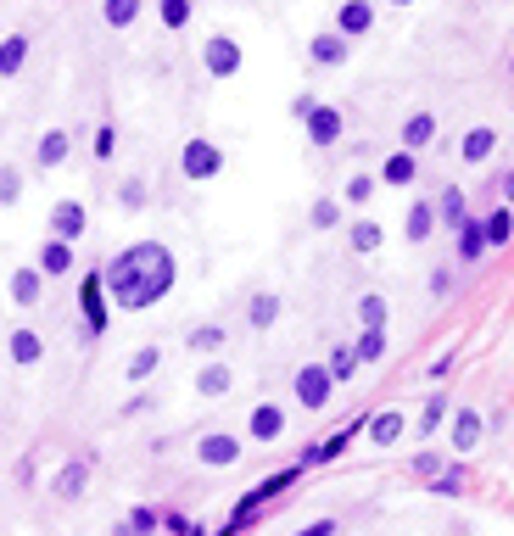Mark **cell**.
I'll list each match as a JSON object with an SVG mask.
<instances>
[{
    "mask_svg": "<svg viewBox=\"0 0 514 536\" xmlns=\"http://www.w3.org/2000/svg\"><path fill=\"white\" fill-rule=\"evenodd\" d=\"M447 419V397H425V408H420V436H430Z\"/></svg>",
    "mask_w": 514,
    "mask_h": 536,
    "instance_id": "cell-36",
    "label": "cell"
},
{
    "mask_svg": "<svg viewBox=\"0 0 514 536\" xmlns=\"http://www.w3.org/2000/svg\"><path fill=\"white\" fill-rule=\"evenodd\" d=\"M162 23H168V28H184V23H191V0H162Z\"/></svg>",
    "mask_w": 514,
    "mask_h": 536,
    "instance_id": "cell-39",
    "label": "cell"
},
{
    "mask_svg": "<svg viewBox=\"0 0 514 536\" xmlns=\"http://www.w3.org/2000/svg\"><path fill=\"white\" fill-rule=\"evenodd\" d=\"M492 151H498V129H469V134L459 140V157H464V162H486Z\"/></svg>",
    "mask_w": 514,
    "mask_h": 536,
    "instance_id": "cell-17",
    "label": "cell"
},
{
    "mask_svg": "<svg viewBox=\"0 0 514 536\" xmlns=\"http://www.w3.org/2000/svg\"><path fill=\"white\" fill-rule=\"evenodd\" d=\"M17 191H23V184H17V174L0 168V201H17Z\"/></svg>",
    "mask_w": 514,
    "mask_h": 536,
    "instance_id": "cell-43",
    "label": "cell"
},
{
    "mask_svg": "<svg viewBox=\"0 0 514 536\" xmlns=\"http://www.w3.org/2000/svg\"><path fill=\"white\" fill-rule=\"evenodd\" d=\"M336 223H341L336 196H319V201H314V230H336Z\"/></svg>",
    "mask_w": 514,
    "mask_h": 536,
    "instance_id": "cell-37",
    "label": "cell"
},
{
    "mask_svg": "<svg viewBox=\"0 0 514 536\" xmlns=\"http://www.w3.org/2000/svg\"><path fill=\"white\" fill-rule=\"evenodd\" d=\"M430 207H436V213L459 230V223H464V191H442V201H430Z\"/></svg>",
    "mask_w": 514,
    "mask_h": 536,
    "instance_id": "cell-33",
    "label": "cell"
},
{
    "mask_svg": "<svg viewBox=\"0 0 514 536\" xmlns=\"http://www.w3.org/2000/svg\"><path fill=\"white\" fill-rule=\"evenodd\" d=\"M85 475H90V464L85 459H73V464H61L56 469V481H51V491H56V498H85Z\"/></svg>",
    "mask_w": 514,
    "mask_h": 536,
    "instance_id": "cell-10",
    "label": "cell"
},
{
    "mask_svg": "<svg viewBox=\"0 0 514 536\" xmlns=\"http://www.w3.org/2000/svg\"><path fill=\"white\" fill-rule=\"evenodd\" d=\"M386 6H414V0H386Z\"/></svg>",
    "mask_w": 514,
    "mask_h": 536,
    "instance_id": "cell-49",
    "label": "cell"
},
{
    "mask_svg": "<svg viewBox=\"0 0 514 536\" xmlns=\"http://www.w3.org/2000/svg\"><path fill=\"white\" fill-rule=\"evenodd\" d=\"M314 107H319V101H314V95H307V90H302V95L291 101V112H297V118H307V112H314Z\"/></svg>",
    "mask_w": 514,
    "mask_h": 536,
    "instance_id": "cell-47",
    "label": "cell"
},
{
    "mask_svg": "<svg viewBox=\"0 0 514 536\" xmlns=\"http://www.w3.org/2000/svg\"><path fill=\"white\" fill-rule=\"evenodd\" d=\"M386 313H392V307H386V296H375V291H369V296L358 302V319H363V329H386Z\"/></svg>",
    "mask_w": 514,
    "mask_h": 536,
    "instance_id": "cell-30",
    "label": "cell"
},
{
    "mask_svg": "<svg viewBox=\"0 0 514 536\" xmlns=\"http://www.w3.org/2000/svg\"><path fill=\"white\" fill-rule=\"evenodd\" d=\"M23 61H29V39L23 34L0 39V78H17V73H23Z\"/></svg>",
    "mask_w": 514,
    "mask_h": 536,
    "instance_id": "cell-19",
    "label": "cell"
},
{
    "mask_svg": "<svg viewBox=\"0 0 514 536\" xmlns=\"http://www.w3.org/2000/svg\"><path fill=\"white\" fill-rule=\"evenodd\" d=\"M297 536H336V520H314V525H302Z\"/></svg>",
    "mask_w": 514,
    "mask_h": 536,
    "instance_id": "cell-46",
    "label": "cell"
},
{
    "mask_svg": "<svg viewBox=\"0 0 514 536\" xmlns=\"http://www.w3.org/2000/svg\"><path fill=\"white\" fill-rule=\"evenodd\" d=\"M179 168H184V179H218V168H224V151L213 146V140H184V151H179Z\"/></svg>",
    "mask_w": 514,
    "mask_h": 536,
    "instance_id": "cell-2",
    "label": "cell"
},
{
    "mask_svg": "<svg viewBox=\"0 0 514 536\" xmlns=\"http://www.w3.org/2000/svg\"><path fill=\"white\" fill-rule=\"evenodd\" d=\"M430 230H436V207H430V201H414V207H408V240H430Z\"/></svg>",
    "mask_w": 514,
    "mask_h": 536,
    "instance_id": "cell-22",
    "label": "cell"
},
{
    "mask_svg": "<svg viewBox=\"0 0 514 536\" xmlns=\"http://www.w3.org/2000/svg\"><path fill=\"white\" fill-rule=\"evenodd\" d=\"M39 280H45L39 268H17V274H12V296H17V307H34V302H39Z\"/></svg>",
    "mask_w": 514,
    "mask_h": 536,
    "instance_id": "cell-25",
    "label": "cell"
},
{
    "mask_svg": "<svg viewBox=\"0 0 514 536\" xmlns=\"http://www.w3.org/2000/svg\"><path fill=\"white\" fill-rule=\"evenodd\" d=\"M68 151H73V134H68V129H45V134H39V168L68 162Z\"/></svg>",
    "mask_w": 514,
    "mask_h": 536,
    "instance_id": "cell-13",
    "label": "cell"
},
{
    "mask_svg": "<svg viewBox=\"0 0 514 536\" xmlns=\"http://www.w3.org/2000/svg\"><path fill=\"white\" fill-rule=\"evenodd\" d=\"M39 358H45V341H39L34 329H12V363L17 369H34Z\"/></svg>",
    "mask_w": 514,
    "mask_h": 536,
    "instance_id": "cell-15",
    "label": "cell"
},
{
    "mask_svg": "<svg viewBox=\"0 0 514 536\" xmlns=\"http://www.w3.org/2000/svg\"><path fill=\"white\" fill-rule=\"evenodd\" d=\"M347 240H353V252H380L386 230H380V223H369V218H358L353 230H347Z\"/></svg>",
    "mask_w": 514,
    "mask_h": 536,
    "instance_id": "cell-27",
    "label": "cell"
},
{
    "mask_svg": "<svg viewBox=\"0 0 514 536\" xmlns=\"http://www.w3.org/2000/svg\"><path fill=\"white\" fill-rule=\"evenodd\" d=\"M201 61H208V73H213V78H230V73H241V61H246V51L235 45L230 34H213L208 45H201Z\"/></svg>",
    "mask_w": 514,
    "mask_h": 536,
    "instance_id": "cell-4",
    "label": "cell"
},
{
    "mask_svg": "<svg viewBox=\"0 0 514 536\" xmlns=\"http://www.w3.org/2000/svg\"><path fill=\"white\" fill-rule=\"evenodd\" d=\"M157 525H162V514H157V508H135V514H129V531H135V536H151Z\"/></svg>",
    "mask_w": 514,
    "mask_h": 536,
    "instance_id": "cell-40",
    "label": "cell"
},
{
    "mask_svg": "<svg viewBox=\"0 0 514 536\" xmlns=\"http://www.w3.org/2000/svg\"><path fill=\"white\" fill-rule=\"evenodd\" d=\"M307 56H314L319 68H341V61H347V39H341V34H314Z\"/></svg>",
    "mask_w": 514,
    "mask_h": 536,
    "instance_id": "cell-16",
    "label": "cell"
},
{
    "mask_svg": "<svg viewBox=\"0 0 514 536\" xmlns=\"http://www.w3.org/2000/svg\"><path fill=\"white\" fill-rule=\"evenodd\" d=\"M118 151V129L107 123V129H95V157H112Z\"/></svg>",
    "mask_w": 514,
    "mask_h": 536,
    "instance_id": "cell-42",
    "label": "cell"
},
{
    "mask_svg": "<svg viewBox=\"0 0 514 536\" xmlns=\"http://www.w3.org/2000/svg\"><path fill=\"white\" fill-rule=\"evenodd\" d=\"M353 358H358V363H380V358H386V329H363L358 346H353Z\"/></svg>",
    "mask_w": 514,
    "mask_h": 536,
    "instance_id": "cell-29",
    "label": "cell"
},
{
    "mask_svg": "<svg viewBox=\"0 0 514 536\" xmlns=\"http://www.w3.org/2000/svg\"><path fill=\"white\" fill-rule=\"evenodd\" d=\"M157 363H162V346H140V353L129 358V380H146Z\"/></svg>",
    "mask_w": 514,
    "mask_h": 536,
    "instance_id": "cell-34",
    "label": "cell"
},
{
    "mask_svg": "<svg viewBox=\"0 0 514 536\" xmlns=\"http://www.w3.org/2000/svg\"><path fill=\"white\" fill-rule=\"evenodd\" d=\"M481 235H486V246H503L514 235V207H498L492 218H481Z\"/></svg>",
    "mask_w": 514,
    "mask_h": 536,
    "instance_id": "cell-26",
    "label": "cell"
},
{
    "mask_svg": "<svg viewBox=\"0 0 514 536\" xmlns=\"http://www.w3.org/2000/svg\"><path fill=\"white\" fill-rule=\"evenodd\" d=\"M481 252H486V235H481V223H476V218H464V223H459V257H464L469 268H476V257H481Z\"/></svg>",
    "mask_w": 514,
    "mask_h": 536,
    "instance_id": "cell-23",
    "label": "cell"
},
{
    "mask_svg": "<svg viewBox=\"0 0 514 536\" xmlns=\"http://www.w3.org/2000/svg\"><path fill=\"white\" fill-rule=\"evenodd\" d=\"M184 341H191V353H218V346H224V329L218 324H196Z\"/></svg>",
    "mask_w": 514,
    "mask_h": 536,
    "instance_id": "cell-32",
    "label": "cell"
},
{
    "mask_svg": "<svg viewBox=\"0 0 514 536\" xmlns=\"http://www.w3.org/2000/svg\"><path fill=\"white\" fill-rule=\"evenodd\" d=\"M101 17H107V28H129L140 17V0H101Z\"/></svg>",
    "mask_w": 514,
    "mask_h": 536,
    "instance_id": "cell-28",
    "label": "cell"
},
{
    "mask_svg": "<svg viewBox=\"0 0 514 536\" xmlns=\"http://www.w3.org/2000/svg\"><path fill=\"white\" fill-rule=\"evenodd\" d=\"M196 459H201V464H213V469H224V464H235V459H241V442H235V436H201Z\"/></svg>",
    "mask_w": 514,
    "mask_h": 536,
    "instance_id": "cell-11",
    "label": "cell"
},
{
    "mask_svg": "<svg viewBox=\"0 0 514 536\" xmlns=\"http://www.w3.org/2000/svg\"><path fill=\"white\" fill-rule=\"evenodd\" d=\"M430 140H436V118H430V112H414L403 123V151H425Z\"/></svg>",
    "mask_w": 514,
    "mask_h": 536,
    "instance_id": "cell-12",
    "label": "cell"
},
{
    "mask_svg": "<svg viewBox=\"0 0 514 536\" xmlns=\"http://www.w3.org/2000/svg\"><path fill=\"white\" fill-rule=\"evenodd\" d=\"M414 174H420L414 151H397V157H386V168H380V179H386V184H414Z\"/></svg>",
    "mask_w": 514,
    "mask_h": 536,
    "instance_id": "cell-24",
    "label": "cell"
},
{
    "mask_svg": "<svg viewBox=\"0 0 514 536\" xmlns=\"http://www.w3.org/2000/svg\"><path fill=\"white\" fill-rule=\"evenodd\" d=\"M174 252L157 240H140L129 246V252H118L107 263V274H101V285L112 291V302L123 307V313H140V307H157L162 296L174 291Z\"/></svg>",
    "mask_w": 514,
    "mask_h": 536,
    "instance_id": "cell-1",
    "label": "cell"
},
{
    "mask_svg": "<svg viewBox=\"0 0 514 536\" xmlns=\"http://www.w3.org/2000/svg\"><path fill=\"white\" fill-rule=\"evenodd\" d=\"M78 302H85V319H90V336H101L107 329V285H101V274H85V285H78Z\"/></svg>",
    "mask_w": 514,
    "mask_h": 536,
    "instance_id": "cell-5",
    "label": "cell"
},
{
    "mask_svg": "<svg viewBox=\"0 0 514 536\" xmlns=\"http://www.w3.org/2000/svg\"><path fill=\"white\" fill-rule=\"evenodd\" d=\"M476 447H481V414H476V408H459V414H453V452L469 459Z\"/></svg>",
    "mask_w": 514,
    "mask_h": 536,
    "instance_id": "cell-9",
    "label": "cell"
},
{
    "mask_svg": "<svg viewBox=\"0 0 514 536\" xmlns=\"http://www.w3.org/2000/svg\"><path fill=\"white\" fill-rule=\"evenodd\" d=\"M39 274H73V246L68 240H45V252H39Z\"/></svg>",
    "mask_w": 514,
    "mask_h": 536,
    "instance_id": "cell-20",
    "label": "cell"
},
{
    "mask_svg": "<svg viewBox=\"0 0 514 536\" xmlns=\"http://www.w3.org/2000/svg\"><path fill=\"white\" fill-rule=\"evenodd\" d=\"M246 319H252V329H269V324L280 319V296H269V291L252 296V313H246Z\"/></svg>",
    "mask_w": 514,
    "mask_h": 536,
    "instance_id": "cell-31",
    "label": "cell"
},
{
    "mask_svg": "<svg viewBox=\"0 0 514 536\" xmlns=\"http://www.w3.org/2000/svg\"><path fill=\"white\" fill-rule=\"evenodd\" d=\"M503 201H514V168L503 174Z\"/></svg>",
    "mask_w": 514,
    "mask_h": 536,
    "instance_id": "cell-48",
    "label": "cell"
},
{
    "mask_svg": "<svg viewBox=\"0 0 514 536\" xmlns=\"http://www.w3.org/2000/svg\"><path fill=\"white\" fill-rule=\"evenodd\" d=\"M302 123H307V140H314V146H336L341 140V112L336 107H314Z\"/></svg>",
    "mask_w": 514,
    "mask_h": 536,
    "instance_id": "cell-7",
    "label": "cell"
},
{
    "mask_svg": "<svg viewBox=\"0 0 514 536\" xmlns=\"http://www.w3.org/2000/svg\"><path fill=\"white\" fill-rule=\"evenodd\" d=\"M280 430H285V408L280 402H263L257 414H252V442H274Z\"/></svg>",
    "mask_w": 514,
    "mask_h": 536,
    "instance_id": "cell-18",
    "label": "cell"
},
{
    "mask_svg": "<svg viewBox=\"0 0 514 536\" xmlns=\"http://www.w3.org/2000/svg\"><path fill=\"white\" fill-rule=\"evenodd\" d=\"M85 223H90V218H85V201H56V207H51V235H56V240L73 246L78 235H85Z\"/></svg>",
    "mask_w": 514,
    "mask_h": 536,
    "instance_id": "cell-6",
    "label": "cell"
},
{
    "mask_svg": "<svg viewBox=\"0 0 514 536\" xmlns=\"http://www.w3.org/2000/svg\"><path fill=\"white\" fill-rule=\"evenodd\" d=\"M324 369H330V380H336V386H341V380H353V369H358L353 346H336V353H330V363H324Z\"/></svg>",
    "mask_w": 514,
    "mask_h": 536,
    "instance_id": "cell-35",
    "label": "cell"
},
{
    "mask_svg": "<svg viewBox=\"0 0 514 536\" xmlns=\"http://www.w3.org/2000/svg\"><path fill=\"white\" fill-rule=\"evenodd\" d=\"M459 486H464V469H442V475H430V491H436V498H459Z\"/></svg>",
    "mask_w": 514,
    "mask_h": 536,
    "instance_id": "cell-38",
    "label": "cell"
},
{
    "mask_svg": "<svg viewBox=\"0 0 514 536\" xmlns=\"http://www.w3.org/2000/svg\"><path fill=\"white\" fill-rule=\"evenodd\" d=\"M375 196V174H353L347 179V201H369Z\"/></svg>",
    "mask_w": 514,
    "mask_h": 536,
    "instance_id": "cell-41",
    "label": "cell"
},
{
    "mask_svg": "<svg viewBox=\"0 0 514 536\" xmlns=\"http://www.w3.org/2000/svg\"><path fill=\"white\" fill-rule=\"evenodd\" d=\"M230 386H235L230 363H201V369H196V391H201V397H224Z\"/></svg>",
    "mask_w": 514,
    "mask_h": 536,
    "instance_id": "cell-14",
    "label": "cell"
},
{
    "mask_svg": "<svg viewBox=\"0 0 514 536\" xmlns=\"http://www.w3.org/2000/svg\"><path fill=\"white\" fill-rule=\"evenodd\" d=\"M162 525H168V531H179V536H201L191 520H184V514H162Z\"/></svg>",
    "mask_w": 514,
    "mask_h": 536,
    "instance_id": "cell-44",
    "label": "cell"
},
{
    "mask_svg": "<svg viewBox=\"0 0 514 536\" xmlns=\"http://www.w3.org/2000/svg\"><path fill=\"white\" fill-rule=\"evenodd\" d=\"M414 469H420V475H442V459H436V452H420Z\"/></svg>",
    "mask_w": 514,
    "mask_h": 536,
    "instance_id": "cell-45",
    "label": "cell"
},
{
    "mask_svg": "<svg viewBox=\"0 0 514 536\" xmlns=\"http://www.w3.org/2000/svg\"><path fill=\"white\" fill-rule=\"evenodd\" d=\"M369 23H375V6H369V0H347V6L336 12V34H341V39L369 34Z\"/></svg>",
    "mask_w": 514,
    "mask_h": 536,
    "instance_id": "cell-8",
    "label": "cell"
},
{
    "mask_svg": "<svg viewBox=\"0 0 514 536\" xmlns=\"http://www.w3.org/2000/svg\"><path fill=\"white\" fill-rule=\"evenodd\" d=\"M397 436H403V414H392V408H386V414L369 419V442H375V447H392Z\"/></svg>",
    "mask_w": 514,
    "mask_h": 536,
    "instance_id": "cell-21",
    "label": "cell"
},
{
    "mask_svg": "<svg viewBox=\"0 0 514 536\" xmlns=\"http://www.w3.org/2000/svg\"><path fill=\"white\" fill-rule=\"evenodd\" d=\"M330 397H336L330 369H324V363H302V369H297V402H302V408H324Z\"/></svg>",
    "mask_w": 514,
    "mask_h": 536,
    "instance_id": "cell-3",
    "label": "cell"
}]
</instances>
